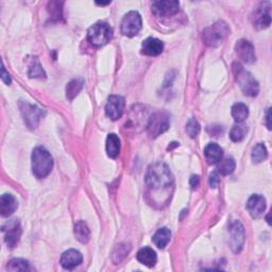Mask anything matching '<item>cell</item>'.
<instances>
[{"label":"cell","mask_w":272,"mask_h":272,"mask_svg":"<svg viewBox=\"0 0 272 272\" xmlns=\"http://www.w3.org/2000/svg\"><path fill=\"white\" fill-rule=\"evenodd\" d=\"M146 183L152 193H165L173 186V175L166 164L158 162L148 168Z\"/></svg>","instance_id":"1"},{"label":"cell","mask_w":272,"mask_h":272,"mask_svg":"<svg viewBox=\"0 0 272 272\" xmlns=\"http://www.w3.org/2000/svg\"><path fill=\"white\" fill-rule=\"evenodd\" d=\"M53 167V159L49 151L44 147H37L32 152V170L39 179L48 175Z\"/></svg>","instance_id":"2"},{"label":"cell","mask_w":272,"mask_h":272,"mask_svg":"<svg viewBox=\"0 0 272 272\" xmlns=\"http://www.w3.org/2000/svg\"><path fill=\"white\" fill-rule=\"evenodd\" d=\"M233 73L235 76V80L240 86L241 90L245 95L250 97L257 96L259 92L258 82L253 78V76L244 68L238 63L233 64Z\"/></svg>","instance_id":"3"},{"label":"cell","mask_w":272,"mask_h":272,"mask_svg":"<svg viewBox=\"0 0 272 272\" xmlns=\"http://www.w3.org/2000/svg\"><path fill=\"white\" fill-rule=\"evenodd\" d=\"M229 34V26L224 21L219 20L203 31L202 40L203 43L208 47H218L226 41Z\"/></svg>","instance_id":"4"},{"label":"cell","mask_w":272,"mask_h":272,"mask_svg":"<svg viewBox=\"0 0 272 272\" xmlns=\"http://www.w3.org/2000/svg\"><path fill=\"white\" fill-rule=\"evenodd\" d=\"M113 38V29L109 23L104 21H99L93 25L87 30V40L88 42L96 47H101L108 44Z\"/></svg>","instance_id":"5"},{"label":"cell","mask_w":272,"mask_h":272,"mask_svg":"<svg viewBox=\"0 0 272 272\" xmlns=\"http://www.w3.org/2000/svg\"><path fill=\"white\" fill-rule=\"evenodd\" d=\"M170 126V116L167 112L160 111L153 114L148 122V133L151 137L156 138L165 133Z\"/></svg>","instance_id":"6"},{"label":"cell","mask_w":272,"mask_h":272,"mask_svg":"<svg viewBox=\"0 0 272 272\" xmlns=\"http://www.w3.org/2000/svg\"><path fill=\"white\" fill-rule=\"evenodd\" d=\"M19 109H20V113H21L23 120H25V124L30 129L37 128L41 119L46 114L45 110L39 108L38 105L31 104L29 102H20Z\"/></svg>","instance_id":"7"},{"label":"cell","mask_w":272,"mask_h":272,"mask_svg":"<svg viewBox=\"0 0 272 272\" xmlns=\"http://www.w3.org/2000/svg\"><path fill=\"white\" fill-rule=\"evenodd\" d=\"M229 246L234 253H239L245 244V229L238 220H234L228 228Z\"/></svg>","instance_id":"8"},{"label":"cell","mask_w":272,"mask_h":272,"mask_svg":"<svg viewBox=\"0 0 272 272\" xmlns=\"http://www.w3.org/2000/svg\"><path fill=\"white\" fill-rule=\"evenodd\" d=\"M141 29V17L138 12L131 11L122 20V32L126 37L132 38Z\"/></svg>","instance_id":"9"},{"label":"cell","mask_w":272,"mask_h":272,"mask_svg":"<svg viewBox=\"0 0 272 272\" xmlns=\"http://www.w3.org/2000/svg\"><path fill=\"white\" fill-rule=\"evenodd\" d=\"M5 241L9 248H14L19 243L21 236L20 222L17 219H12L3 226Z\"/></svg>","instance_id":"10"},{"label":"cell","mask_w":272,"mask_h":272,"mask_svg":"<svg viewBox=\"0 0 272 272\" xmlns=\"http://www.w3.org/2000/svg\"><path fill=\"white\" fill-rule=\"evenodd\" d=\"M152 13L159 16H171L174 15L180 10V4L175 0H161V2H155L151 6Z\"/></svg>","instance_id":"11"},{"label":"cell","mask_w":272,"mask_h":272,"mask_svg":"<svg viewBox=\"0 0 272 272\" xmlns=\"http://www.w3.org/2000/svg\"><path fill=\"white\" fill-rule=\"evenodd\" d=\"M125 111V99L122 96H110L105 105V114L112 120H117L123 116Z\"/></svg>","instance_id":"12"},{"label":"cell","mask_w":272,"mask_h":272,"mask_svg":"<svg viewBox=\"0 0 272 272\" xmlns=\"http://www.w3.org/2000/svg\"><path fill=\"white\" fill-rule=\"evenodd\" d=\"M270 3H262L254 12L253 23L256 29L268 28L271 23Z\"/></svg>","instance_id":"13"},{"label":"cell","mask_w":272,"mask_h":272,"mask_svg":"<svg viewBox=\"0 0 272 272\" xmlns=\"http://www.w3.org/2000/svg\"><path fill=\"white\" fill-rule=\"evenodd\" d=\"M235 51L240 57V60H243L247 64H252L256 60L253 45L249 41L247 40L238 41L235 45Z\"/></svg>","instance_id":"14"},{"label":"cell","mask_w":272,"mask_h":272,"mask_svg":"<svg viewBox=\"0 0 272 272\" xmlns=\"http://www.w3.org/2000/svg\"><path fill=\"white\" fill-rule=\"evenodd\" d=\"M247 209L253 218L262 217L266 209V199L262 195H252L247 202Z\"/></svg>","instance_id":"15"},{"label":"cell","mask_w":272,"mask_h":272,"mask_svg":"<svg viewBox=\"0 0 272 272\" xmlns=\"http://www.w3.org/2000/svg\"><path fill=\"white\" fill-rule=\"evenodd\" d=\"M82 261H83V256H82V254L79 251L75 249H69L63 253V255L61 256L60 263L63 268L72 270L77 266H79L82 263Z\"/></svg>","instance_id":"16"},{"label":"cell","mask_w":272,"mask_h":272,"mask_svg":"<svg viewBox=\"0 0 272 272\" xmlns=\"http://www.w3.org/2000/svg\"><path fill=\"white\" fill-rule=\"evenodd\" d=\"M17 201L10 194H5L0 198V213L3 217L11 216L17 208Z\"/></svg>","instance_id":"17"},{"label":"cell","mask_w":272,"mask_h":272,"mask_svg":"<svg viewBox=\"0 0 272 272\" xmlns=\"http://www.w3.org/2000/svg\"><path fill=\"white\" fill-rule=\"evenodd\" d=\"M164 44L156 38H148L143 42V52L150 56H156L163 52Z\"/></svg>","instance_id":"18"},{"label":"cell","mask_w":272,"mask_h":272,"mask_svg":"<svg viewBox=\"0 0 272 272\" xmlns=\"http://www.w3.org/2000/svg\"><path fill=\"white\" fill-rule=\"evenodd\" d=\"M137 261L147 267H153L157 263V253L149 247H145L140 249L136 255Z\"/></svg>","instance_id":"19"},{"label":"cell","mask_w":272,"mask_h":272,"mask_svg":"<svg viewBox=\"0 0 272 272\" xmlns=\"http://www.w3.org/2000/svg\"><path fill=\"white\" fill-rule=\"evenodd\" d=\"M223 151L221 147L215 143H209L204 149V156L208 164H217L222 159Z\"/></svg>","instance_id":"20"},{"label":"cell","mask_w":272,"mask_h":272,"mask_svg":"<svg viewBox=\"0 0 272 272\" xmlns=\"http://www.w3.org/2000/svg\"><path fill=\"white\" fill-rule=\"evenodd\" d=\"M171 238V232L167 228H161L159 229L156 234L153 235L152 241L155 243V245L160 248V249H164L166 247Z\"/></svg>","instance_id":"21"},{"label":"cell","mask_w":272,"mask_h":272,"mask_svg":"<svg viewBox=\"0 0 272 272\" xmlns=\"http://www.w3.org/2000/svg\"><path fill=\"white\" fill-rule=\"evenodd\" d=\"M120 152V139L116 134H109L106 138V153L112 159L118 157Z\"/></svg>","instance_id":"22"},{"label":"cell","mask_w":272,"mask_h":272,"mask_svg":"<svg viewBox=\"0 0 272 272\" xmlns=\"http://www.w3.org/2000/svg\"><path fill=\"white\" fill-rule=\"evenodd\" d=\"M75 236L76 238L82 243V244H86L88 243L89 238H90V231L88 229V226L84 222V221H78L75 224Z\"/></svg>","instance_id":"23"},{"label":"cell","mask_w":272,"mask_h":272,"mask_svg":"<svg viewBox=\"0 0 272 272\" xmlns=\"http://www.w3.org/2000/svg\"><path fill=\"white\" fill-rule=\"evenodd\" d=\"M232 116L236 123L243 124L249 116V109L244 103H236L232 106Z\"/></svg>","instance_id":"24"},{"label":"cell","mask_w":272,"mask_h":272,"mask_svg":"<svg viewBox=\"0 0 272 272\" xmlns=\"http://www.w3.org/2000/svg\"><path fill=\"white\" fill-rule=\"evenodd\" d=\"M84 85V80L82 78H77L69 82L66 86V97L69 100H73L77 95L82 90Z\"/></svg>","instance_id":"25"},{"label":"cell","mask_w":272,"mask_h":272,"mask_svg":"<svg viewBox=\"0 0 272 272\" xmlns=\"http://www.w3.org/2000/svg\"><path fill=\"white\" fill-rule=\"evenodd\" d=\"M248 133V127L245 126L244 124H237L235 125L230 132V137L235 143H239L241 141Z\"/></svg>","instance_id":"26"},{"label":"cell","mask_w":272,"mask_h":272,"mask_svg":"<svg viewBox=\"0 0 272 272\" xmlns=\"http://www.w3.org/2000/svg\"><path fill=\"white\" fill-rule=\"evenodd\" d=\"M236 163L232 158H226L218 164V171L223 175L232 174L235 170Z\"/></svg>","instance_id":"27"},{"label":"cell","mask_w":272,"mask_h":272,"mask_svg":"<svg viewBox=\"0 0 272 272\" xmlns=\"http://www.w3.org/2000/svg\"><path fill=\"white\" fill-rule=\"evenodd\" d=\"M7 269L10 271H29L30 265L25 259L21 258H13L8 263Z\"/></svg>","instance_id":"28"},{"label":"cell","mask_w":272,"mask_h":272,"mask_svg":"<svg viewBox=\"0 0 272 272\" xmlns=\"http://www.w3.org/2000/svg\"><path fill=\"white\" fill-rule=\"evenodd\" d=\"M268 157V151H267V148L264 144H257L253 150H252V155H251V158H252V161L256 164L261 163L263 161H265Z\"/></svg>","instance_id":"29"},{"label":"cell","mask_w":272,"mask_h":272,"mask_svg":"<svg viewBox=\"0 0 272 272\" xmlns=\"http://www.w3.org/2000/svg\"><path fill=\"white\" fill-rule=\"evenodd\" d=\"M29 76L30 78H45L46 77V74L38 58H35V60L32 62L29 68Z\"/></svg>","instance_id":"30"},{"label":"cell","mask_w":272,"mask_h":272,"mask_svg":"<svg viewBox=\"0 0 272 272\" xmlns=\"http://www.w3.org/2000/svg\"><path fill=\"white\" fill-rule=\"evenodd\" d=\"M186 133L191 138H196L200 133V125L194 118L189 119L186 124Z\"/></svg>","instance_id":"31"},{"label":"cell","mask_w":272,"mask_h":272,"mask_svg":"<svg viewBox=\"0 0 272 272\" xmlns=\"http://www.w3.org/2000/svg\"><path fill=\"white\" fill-rule=\"evenodd\" d=\"M220 183V179H219V174L214 171L211 172L210 175H209V185L211 188H217L218 185Z\"/></svg>","instance_id":"32"},{"label":"cell","mask_w":272,"mask_h":272,"mask_svg":"<svg viewBox=\"0 0 272 272\" xmlns=\"http://www.w3.org/2000/svg\"><path fill=\"white\" fill-rule=\"evenodd\" d=\"M2 79L3 81L5 82L6 84H10L11 83V78H10V75L7 74L6 72V68H5V65L3 64V68H2Z\"/></svg>","instance_id":"33"},{"label":"cell","mask_w":272,"mask_h":272,"mask_svg":"<svg viewBox=\"0 0 272 272\" xmlns=\"http://www.w3.org/2000/svg\"><path fill=\"white\" fill-rule=\"evenodd\" d=\"M199 182H200L199 176L198 175H193L191 178V186H192V188L193 189L197 188L199 186Z\"/></svg>","instance_id":"34"},{"label":"cell","mask_w":272,"mask_h":272,"mask_svg":"<svg viewBox=\"0 0 272 272\" xmlns=\"http://www.w3.org/2000/svg\"><path fill=\"white\" fill-rule=\"evenodd\" d=\"M270 109H268L267 111V115H266V125H267V128L269 130H271V124H270V119H271V116H270Z\"/></svg>","instance_id":"35"}]
</instances>
